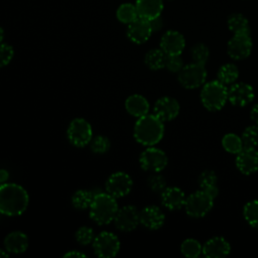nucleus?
<instances>
[{"label": "nucleus", "mask_w": 258, "mask_h": 258, "mask_svg": "<svg viewBox=\"0 0 258 258\" xmlns=\"http://www.w3.org/2000/svg\"><path fill=\"white\" fill-rule=\"evenodd\" d=\"M27 191L16 183L0 184V213L6 216H19L27 208Z\"/></svg>", "instance_id": "nucleus-1"}, {"label": "nucleus", "mask_w": 258, "mask_h": 258, "mask_svg": "<svg viewBox=\"0 0 258 258\" xmlns=\"http://www.w3.org/2000/svg\"><path fill=\"white\" fill-rule=\"evenodd\" d=\"M164 125L163 121L154 114H147L138 118L134 126V137L137 142L145 146H153L157 144L163 137Z\"/></svg>", "instance_id": "nucleus-2"}, {"label": "nucleus", "mask_w": 258, "mask_h": 258, "mask_svg": "<svg viewBox=\"0 0 258 258\" xmlns=\"http://www.w3.org/2000/svg\"><path fill=\"white\" fill-rule=\"evenodd\" d=\"M118 205L114 197L108 192H99L94 196L90 207L91 219L99 225H107L114 221Z\"/></svg>", "instance_id": "nucleus-3"}, {"label": "nucleus", "mask_w": 258, "mask_h": 258, "mask_svg": "<svg viewBox=\"0 0 258 258\" xmlns=\"http://www.w3.org/2000/svg\"><path fill=\"white\" fill-rule=\"evenodd\" d=\"M201 101L204 107L212 112L221 110L228 101V88L219 80L205 83L201 91Z\"/></svg>", "instance_id": "nucleus-4"}, {"label": "nucleus", "mask_w": 258, "mask_h": 258, "mask_svg": "<svg viewBox=\"0 0 258 258\" xmlns=\"http://www.w3.org/2000/svg\"><path fill=\"white\" fill-rule=\"evenodd\" d=\"M214 198L204 189L190 194L184 203L185 213L191 218L205 217L214 206Z\"/></svg>", "instance_id": "nucleus-5"}, {"label": "nucleus", "mask_w": 258, "mask_h": 258, "mask_svg": "<svg viewBox=\"0 0 258 258\" xmlns=\"http://www.w3.org/2000/svg\"><path fill=\"white\" fill-rule=\"evenodd\" d=\"M177 80L184 89H197L203 86L207 80V70L205 64L191 62L183 66L178 72Z\"/></svg>", "instance_id": "nucleus-6"}, {"label": "nucleus", "mask_w": 258, "mask_h": 258, "mask_svg": "<svg viewBox=\"0 0 258 258\" xmlns=\"http://www.w3.org/2000/svg\"><path fill=\"white\" fill-rule=\"evenodd\" d=\"M93 132L90 123L83 118L74 119L68 128V138L77 147H84L92 140Z\"/></svg>", "instance_id": "nucleus-7"}, {"label": "nucleus", "mask_w": 258, "mask_h": 258, "mask_svg": "<svg viewBox=\"0 0 258 258\" xmlns=\"http://www.w3.org/2000/svg\"><path fill=\"white\" fill-rule=\"evenodd\" d=\"M93 248L98 257L111 258L118 253L120 249V242L116 235L104 231L95 237L93 241Z\"/></svg>", "instance_id": "nucleus-8"}, {"label": "nucleus", "mask_w": 258, "mask_h": 258, "mask_svg": "<svg viewBox=\"0 0 258 258\" xmlns=\"http://www.w3.org/2000/svg\"><path fill=\"white\" fill-rule=\"evenodd\" d=\"M167 156L165 152L159 148L148 146L140 155L139 162L142 169L147 171L159 172L167 165Z\"/></svg>", "instance_id": "nucleus-9"}, {"label": "nucleus", "mask_w": 258, "mask_h": 258, "mask_svg": "<svg viewBox=\"0 0 258 258\" xmlns=\"http://www.w3.org/2000/svg\"><path fill=\"white\" fill-rule=\"evenodd\" d=\"M253 43L250 33H239L229 40L227 45V52L229 56L235 60L247 58L252 51Z\"/></svg>", "instance_id": "nucleus-10"}, {"label": "nucleus", "mask_w": 258, "mask_h": 258, "mask_svg": "<svg viewBox=\"0 0 258 258\" xmlns=\"http://www.w3.org/2000/svg\"><path fill=\"white\" fill-rule=\"evenodd\" d=\"M254 89L251 85L239 82L228 88V101L236 107H245L254 100Z\"/></svg>", "instance_id": "nucleus-11"}, {"label": "nucleus", "mask_w": 258, "mask_h": 258, "mask_svg": "<svg viewBox=\"0 0 258 258\" xmlns=\"http://www.w3.org/2000/svg\"><path fill=\"white\" fill-rule=\"evenodd\" d=\"M132 179L125 172H115L106 181V191L112 197L122 198L132 188Z\"/></svg>", "instance_id": "nucleus-12"}, {"label": "nucleus", "mask_w": 258, "mask_h": 258, "mask_svg": "<svg viewBox=\"0 0 258 258\" xmlns=\"http://www.w3.org/2000/svg\"><path fill=\"white\" fill-rule=\"evenodd\" d=\"M236 166L245 175L255 173L258 170V150L244 146L236 154Z\"/></svg>", "instance_id": "nucleus-13"}, {"label": "nucleus", "mask_w": 258, "mask_h": 258, "mask_svg": "<svg viewBox=\"0 0 258 258\" xmlns=\"http://www.w3.org/2000/svg\"><path fill=\"white\" fill-rule=\"evenodd\" d=\"M114 223L116 228L122 232L133 231L140 223L139 212L133 206H125L118 209L114 218Z\"/></svg>", "instance_id": "nucleus-14"}, {"label": "nucleus", "mask_w": 258, "mask_h": 258, "mask_svg": "<svg viewBox=\"0 0 258 258\" xmlns=\"http://www.w3.org/2000/svg\"><path fill=\"white\" fill-rule=\"evenodd\" d=\"M153 113L163 122L171 121L179 113V104L172 97H161L155 102Z\"/></svg>", "instance_id": "nucleus-15"}, {"label": "nucleus", "mask_w": 258, "mask_h": 258, "mask_svg": "<svg viewBox=\"0 0 258 258\" xmlns=\"http://www.w3.org/2000/svg\"><path fill=\"white\" fill-rule=\"evenodd\" d=\"M185 46V39L183 35L175 30L166 31L160 39V48L167 55L181 54Z\"/></svg>", "instance_id": "nucleus-16"}, {"label": "nucleus", "mask_w": 258, "mask_h": 258, "mask_svg": "<svg viewBox=\"0 0 258 258\" xmlns=\"http://www.w3.org/2000/svg\"><path fill=\"white\" fill-rule=\"evenodd\" d=\"M152 32L153 31L150 21L140 17L129 23L127 29V35L129 39L138 44L147 41Z\"/></svg>", "instance_id": "nucleus-17"}, {"label": "nucleus", "mask_w": 258, "mask_h": 258, "mask_svg": "<svg viewBox=\"0 0 258 258\" xmlns=\"http://www.w3.org/2000/svg\"><path fill=\"white\" fill-rule=\"evenodd\" d=\"M165 216L156 206H147L139 212V222L149 230H157L164 224Z\"/></svg>", "instance_id": "nucleus-18"}, {"label": "nucleus", "mask_w": 258, "mask_h": 258, "mask_svg": "<svg viewBox=\"0 0 258 258\" xmlns=\"http://www.w3.org/2000/svg\"><path fill=\"white\" fill-rule=\"evenodd\" d=\"M231 245L223 237H213L205 242L202 253L208 258H223L230 254Z\"/></svg>", "instance_id": "nucleus-19"}, {"label": "nucleus", "mask_w": 258, "mask_h": 258, "mask_svg": "<svg viewBox=\"0 0 258 258\" xmlns=\"http://www.w3.org/2000/svg\"><path fill=\"white\" fill-rule=\"evenodd\" d=\"M185 199L186 198L183 190L176 186L165 187V189L161 192V203L170 211L180 210L184 206Z\"/></svg>", "instance_id": "nucleus-20"}, {"label": "nucleus", "mask_w": 258, "mask_h": 258, "mask_svg": "<svg viewBox=\"0 0 258 258\" xmlns=\"http://www.w3.org/2000/svg\"><path fill=\"white\" fill-rule=\"evenodd\" d=\"M135 6L138 17L150 21L160 16L163 9V0H137Z\"/></svg>", "instance_id": "nucleus-21"}, {"label": "nucleus", "mask_w": 258, "mask_h": 258, "mask_svg": "<svg viewBox=\"0 0 258 258\" xmlns=\"http://www.w3.org/2000/svg\"><path fill=\"white\" fill-rule=\"evenodd\" d=\"M4 246L6 251L9 253H23L28 247L27 236L19 231L9 233L4 239Z\"/></svg>", "instance_id": "nucleus-22"}, {"label": "nucleus", "mask_w": 258, "mask_h": 258, "mask_svg": "<svg viewBox=\"0 0 258 258\" xmlns=\"http://www.w3.org/2000/svg\"><path fill=\"white\" fill-rule=\"evenodd\" d=\"M125 108L130 115L140 118L148 114L149 103L143 96L135 94L126 99Z\"/></svg>", "instance_id": "nucleus-23"}, {"label": "nucleus", "mask_w": 258, "mask_h": 258, "mask_svg": "<svg viewBox=\"0 0 258 258\" xmlns=\"http://www.w3.org/2000/svg\"><path fill=\"white\" fill-rule=\"evenodd\" d=\"M167 54L161 49V48H154L149 50L145 54V64L153 71L160 70L162 68H165V61H166Z\"/></svg>", "instance_id": "nucleus-24"}, {"label": "nucleus", "mask_w": 258, "mask_h": 258, "mask_svg": "<svg viewBox=\"0 0 258 258\" xmlns=\"http://www.w3.org/2000/svg\"><path fill=\"white\" fill-rule=\"evenodd\" d=\"M227 24L229 29L234 34L239 33H250L249 31V23L247 18L241 13H233L229 16L227 20Z\"/></svg>", "instance_id": "nucleus-25"}, {"label": "nucleus", "mask_w": 258, "mask_h": 258, "mask_svg": "<svg viewBox=\"0 0 258 258\" xmlns=\"http://www.w3.org/2000/svg\"><path fill=\"white\" fill-rule=\"evenodd\" d=\"M239 78V70L234 63H225L218 71V80L224 85H232Z\"/></svg>", "instance_id": "nucleus-26"}, {"label": "nucleus", "mask_w": 258, "mask_h": 258, "mask_svg": "<svg viewBox=\"0 0 258 258\" xmlns=\"http://www.w3.org/2000/svg\"><path fill=\"white\" fill-rule=\"evenodd\" d=\"M222 146L227 152L237 154L244 147V144L241 137L234 133H228L222 138Z\"/></svg>", "instance_id": "nucleus-27"}, {"label": "nucleus", "mask_w": 258, "mask_h": 258, "mask_svg": "<svg viewBox=\"0 0 258 258\" xmlns=\"http://www.w3.org/2000/svg\"><path fill=\"white\" fill-rule=\"evenodd\" d=\"M243 216L249 226L258 230V200H253L245 204Z\"/></svg>", "instance_id": "nucleus-28"}, {"label": "nucleus", "mask_w": 258, "mask_h": 258, "mask_svg": "<svg viewBox=\"0 0 258 258\" xmlns=\"http://www.w3.org/2000/svg\"><path fill=\"white\" fill-rule=\"evenodd\" d=\"M117 18L123 23H131L136 18H138V13L136 6L131 3H124L119 6L116 12Z\"/></svg>", "instance_id": "nucleus-29"}, {"label": "nucleus", "mask_w": 258, "mask_h": 258, "mask_svg": "<svg viewBox=\"0 0 258 258\" xmlns=\"http://www.w3.org/2000/svg\"><path fill=\"white\" fill-rule=\"evenodd\" d=\"M94 196L95 195H92V192L89 190L80 189L73 195V198H72L73 206L79 210L88 209L91 207Z\"/></svg>", "instance_id": "nucleus-30"}, {"label": "nucleus", "mask_w": 258, "mask_h": 258, "mask_svg": "<svg viewBox=\"0 0 258 258\" xmlns=\"http://www.w3.org/2000/svg\"><path fill=\"white\" fill-rule=\"evenodd\" d=\"M203 246L201 243L192 238L185 239L180 245V251L183 256L187 258H197L202 253Z\"/></svg>", "instance_id": "nucleus-31"}, {"label": "nucleus", "mask_w": 258, "mask_h": 258, "mask_svg": "<svg viewBox=\"0 0 258 258\" xmlns=\"http://www.w3.org/2000/svg\"><path fill=\"white\" fill-rule=\"evenodd\" d=\"M242 141L246 147H258V125L253 124L246 127L242 133Z\"/></svg>", "instance_id": "nucleus-32"}, {"label": "nucleus", "mask_w": 258, "mask_h": 258, "mask_svg": "<svg viewBox=\"0 0 258 258\" xmlns=\"http://www.w3.org/2000/svg\"><path fill=\"white\" fill-rule=\"evenodd\" d=\"M190 56L194 62L206 64L210 56V50L204 43H197L190 49Z\"/></svg>", "instance_id": "nucleus-33"}, {"label": "nucleus", "mask_w": 258, "mask_h": 258, "mask_svg": "<svg viewBox=\"0 0 258 258\" xmlns=\"http://www.w3.org/2000/svg\"><path fill=\"white\" fill-rule=\"evenodd\" d=\"M198 181L201 189H208V188L217 186L218 176L215 171L207 169L200 174Z\"/></svg>", "instance_id": "nucleus-34"}, {"label": "nucleus", "mask_w": 258, "mask_h": 258, "mask_svg": "<svg viewBox=\"0 0 258 258\" xmlns=\"http://www.w3.org/2000/svg\"><path fill=\"white\" fill-rule=\"evenodd\" d=\"M76 239L82 245H88L92 243L95 239L93 229L86 226L79 228V230L76 232Z\"/></svg>", "instance_id": "nucleus-35"}, {"label": "nucleus", "mask_w": 258, "mask_h": 258, "mask_svg": "<svg viewBox=\"0 0 258 258\" xmlns=\"http://www.w3.org/2000/svg\"><path fill=\"white\" fill-rule=\"evenodd\" d=\"M110 147V141L105 136H97L91 140V149L95 153H105Z\"/></svg>", "instance_id": "nucleus-36"}, {"label": "nucleus", "mask_w": 258, "mask_h": 258, "mask_svg": "<svg viewBox=\"0 0 258 258\" xmlns=\"http://www.w3.org/2000/svg\"><path fill=\"white\" fill-rule=\"evenodd\" d=\"M165 68L171 73H178L183 68V61L180 54L167 55L165 61Z\"/></svg>", "instance_id": "nucleus-37"}, {"label": "nucleus", "mask_w": 258, "mask_h": 258, "mask_svg": "<svg viewBox=\"0 0 258 258\" xmlns=\"http://www.w3.org/2000/svg\"><path fill=\"white\" fill-rule=\"evenodd\" d=\"M147 184L150 187V189L155 192H162L166 187L165 179L163 178V176L158 174L151 175L147 180Z\"/></svg>", "instance_id": "nucleus-38"}, {"label": "nucleus", "mask_w": 258, "mask_h": 258, "mask_svg": "<svg viewBox=\"0 0 258 258\" xmlns=\"http://www.w3.org/2000/svg\"><path fill=\"white\" fill-rule=\"evenodd\" d=\"M14 54L12 46L7 43L0 42V68L7 66Z\"/></svg>", "instance_id": "nucleus-39"}, {"label": "nucleus", "mask_w": 258, "mask_h": 258, "mask_svg": "<svg viewBox=\"0 0 258 258\" xmlns=\"http://www.w3.org/2000/svg\"><path fill=\"white\" fill-rule=\"evenodd\" d=\"M250 118L254 122V124L258 125V103H256L252 107V109L250 111Z\"/></svg>", "instance_id": "nucleus-40"}, {"label": "nucleus", "mask_w": 258, "mask_h": 258, "mask_svg": "<svg viewBox=\"0 0 258 258\" xmlns=\"http://www.w3.org/2000/svg\"><path fill=\"white\" fill-rule=\"evenodd\" d=\"M150 24H151V27H152V31L158 30V29L162 26V22H161V20H160L159 17L150 20Z\"/></svg>", "instance_id": "nucleus-41"}, {"label": "nucleus", "mask_w": 258, "mask_h": 258, "mask_svg": "<svg viewBox=\"0 0 258 258\" xmlns=\"http://www.w3.org/2000/svg\"><path fill=\"white\" fill-rule=\"evenodd\" d=\"M9 177V173L6 169H0V184L5 183Z\"/></svg>", "instance_id": "nucleus-42"}, {"label": "nucleus", "mask_w": 258, "mask_h": 258, "mask_svg": "<svg viewBox=\"0 0 258 258\" xmlns=\"http://www.w3.org/2000/svg\"><path fill=\"white\" fill-rule=\"evenodd\" d=\"M63 257H86V255L84 253L81 252H77V251H70L68 253H66L63 255Z\"/></svg>", "instance_id": "nucleus-43"}, {"label": "nucleus", "mask_w": 258, "mask_h": 258, "mask_svg": "<svg viewBox=\"0 0 258 258\" xmlns=\"http://www.w3.org/2000/svg\"><path fill=\"white\" fill-rule=\"evenodd\" d=\"M0 257H8V252L0 249Z\"/></svg>", "instance_id": "nucleus-44"}, {"label": "nucleus", "mask_w": 258, "mask_h": 258, "mask_svg": "<svg viewBox=\"0 0 258 258\" xmlns=\"http://www.w3.org/2000/svg\"><path fill=\"white\" fill-rule=\"evenodd\" d=\"M3 35H4L3 29L0 27V42H2V39H3Z\"/></svg>", "instance_id": "nucleus-45"}]
</instances>
